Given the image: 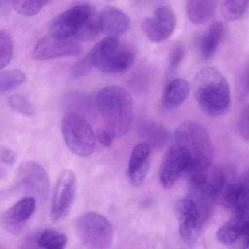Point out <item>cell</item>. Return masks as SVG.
Here are the masks:
<instances>
[{
    "label": "cell",
    "instance_id": "cell-1",
    "mask_svg": "<svg viewBox=\"0 0 249 249\" xmlns=\"http://www.w3.org/2000/svg\"><path fill=\"white\" fill-rule=\"evenodd\" d=\"M49 29L56 37L92 40L102 32L99 12L89 4L78 3L54 18Z\"/></svg>",
    "mask_w": 249,
    "mask_h": 249
},
{
    "label": "cell",
    "instance_id": "cell-2",
    "mask_svg": "<svg viewBox=\"0 0 249 249\" xmlns=\"http://www.w3.org/2000/svg\"><path fill=\"white\" fill-rule=\"evenodd\" d=\"M96 104L105 128L115 137H121L128 133L132 122L133 102L126 89L118 86L105 87L97 93Z\"/></svg>",
    "mask_w": 249,
    "mask_h": 249
},
{
    "label": "cell",
    "instance_id": "cell-3",
    "mask_svg": "<svg viewBox=\"0 0 249 249\" xmlns=\"http://www.w3.org/2000/svg\"><path fill=\"white\" fill-rule=\"evenodd\" d=\"M196 100L201 110L211 116L226 113L231 105L229 85L217 70L212 67L202 69L194 81Z\"/></svg>",
    "mask_w": 249,
    "mask_h": 249
},
{
    "label": "cell",
    "instance_id": "cell-4",
    "mask_svg": "<svg viewBox=\"0 0 249 249\" xmlns=\"http://www.w3.org/2000/svg\"><path fill=\"white\" fill-rule=\"evenodd\" d=\"M176 144L183 147L190 159L188 177L204 172L212 165L213 148L206 128L195 121H186L176 129Z\"/></svg>",
    "mask_w": 249,
    "mask_h": 249
},
{
    "label": "cell",
    "instance_id": "cell-5",
    "mask_svg": "<svg viewBox=\"0 0 249 249\" xmlns=\"http://www.w3.org/2000/svg\"><path fill=\"white\" fill-rule=\"evenodd\" d=\"M92 66L106 73H120L133 65L136 53L130 44L117 37L107 36L98 42L87 54Z\"/></svg>",
    "mask_w": 249,
    "mask_h": 249
},
{
    "label": "cell",
    "instance_id": "cell-6",
    "mask_svg": "<svg viewBox=\"0 0 249 249\" xmlns=\"http://www.w3.org/2000/svg\"><path fill=\"white\" fill-rule=\"evenodd\" d=\"M62 134L68 148L80 157H87L95 150L96 136L89 122L78 114H66L61 121Z\"/></svg>",
    "mask_w": 249,
    "mask_h": 249
},
{
    "label": "cell",
    "instance_id": "cell-7",
    "mask_svg": "<svg viewBox=\"0 0 249 249\" xmlns=\"http://www.w3.org/2000/svg\"><path fill=\"white\" fill-rule=\"evenodd\" d=\"M75 230L82 242L92 249H107L111 244L112 226L106 217L97 212H89L79 216Z\"/></svg>",
    "mask_w": 249,
    "mask_h": 249
},
{
    "label": "cell",
    "instance_id": "cell-8",
    "mask_svg": "<svg viewBox=\"0 0 249 249\" xmlns=\"http://www.w3.org/2000/svg\"><path fill=\"white\" fill-rule=\"evenodd\" d=\"M174 212L180 237L187 245H194L200 235L204 221L196 205L188 197L181 199L176 203Z\"/></svg>",
    "mask_w": 249,
    "mask_h": 249
},
{
    "label": "cell",
    "instance_id": "cell-9",
    "mask_svg": "<svg viewBox=\"0 0 249 249\" xmlns=\"http://www.w3.org/2000/svg\"><path fill=\"white\" fill-rule=\"evenodd\" d=\"M76 177L71 170L63 171L57 179L50 211V217L54 221L64 218L73 203L76 189Z\"/></svg>",
    "mask_w": 249,
    "mask_h": 249
},
{
    "label": "cell",
    "instance_id": "cell-10",
    "mask_svg": "<svg viewBox=\"0 0 249 249\" xmlns=\"http://www.w3.org/2000/svg\"><path fill=\"white\" fill-rule=\"evenodd\" d=\"M190 161L188 152L181 146L175 143L168 148L163 157L159 174L160 183L164 189L172 187L187 171Z\"/></svg>",
    "mask_w": 249,
    "mask_h": 249
},
{
    "label": "cell",
    "instance_id": "cell-11",
    "mask_svg": "<svg viewBox=\"0 0 249 249\" xmlns=\"http://www.w3.org/2000/svg\"><path fill=\"white\" fill-rule=\"evenodd\" d=\"M176 25V17L172 9L167 5H161L155 9L152 17L142 21V29L149 40L160 43L172 35Z\"/></svg>",
    "mask_w": 249,
    "mask_h": 249
},
{
    "label": "cell",
    "instance_id": "cell-12",
    "mask_svg": "<svg viewBox=\"0 0 249 249\" xmlns=\"http://www.w3.org/2000/svg\"><path fill=\"white\" fill-rule=\"evenodd\" d=\"M82 52L81 46L71 39L48 36L40 38L34 48L33 57L44 61L64 56H74Z\"/></svg>",
    "mask_w": 249,
    "mask_h": 249
},
{
    "label": "cell",
    "instance_id": "cell-13",
    "mask_svg": "<svg viewBox=\"0 0 249 249\" xmlns=\"http://www.w3.org/2000/svg\"><path fill=\"white\" fill-rule=\"evenodd\" d=\"M16 182L18 186L41 196L48 194L50 182L43 168L37 163L27 161L18 168Z\"/></svg>",
    "mask_w": 249,
    "mask_h": 249
},
{
    "label": "cell",
    "instance_id": "cell-14",
    "mask_svg": "<svg viewBox=\"0 0 249 249\" xmlns=\"http://www.w3.org/2000/svg\"><path fill=\"white\" fill-rule=\"evenodd\" d=\"M36 205V199L33 197L18 200L2 214L1 222L3 228L13 235L19 234L33 214Z\"/></svg>",
    "mask_w": 249,
    "mask_h": 249
},
{
    "label": "cell",
    "instance_id": "cell-15",
    "mask_svg": "<svg viewBox=\"0 0 249 249\" xmlns=\"http://www.w3.org/2000/svg\"><path fill=\"white\" fill-rule=\"evenodd\" d=\"M227 29L221 21L212 23L196 38V47L199 57L204 62L210 60L216 52L218 46L224 40Z\"/></svg>",
    "mask_w": 249,
    "mask_h": 249
},
{
    "label": "cell",
    "instance_id": "cell-16",
    "mask_svg": "<svg viewBox=\"0 0 249 249\" xmlns=\"http://www.w3.org/2000/svg\"><path fill=\"white\" fill-rule=\"evenodd\" d=\"M102 32L107 36L118 37L128 29L130 19L120 9L114 6L104 7L99 12Z\"/></svg>",
    "mask_w": 249,
    "mask_h": 249
},
{
    "label": "cell",
    "instance_id": "cell-17",
    "mask_svg": "<svg viewBox=\"0 0 249 249\" xmlns=\"http://www.w3.org/2000/svg\"><path fill=\"white\" fill-rule=\"evenodd\" d=\"M27 249H65L67 242L66 235L58 231L47 229L29 237Z\"/></svg>",
    "mask_w": 249,
    "mask_h": 249
},
{
    "label": "cell",
    "instance_id": "cell-18",
    "mask_svg": "<svg viewBox=\"0 0 249 249\" xmlns=\"http://www.w3.org/2000/svg\"><path fill=\"white\" fill-rule=\"evenodd\" d=\"M217 1L213 0H189L186 3V13L189 19L195 24H203L214 16Z\"/></svg>",
    "mask_w": 249,
    "mask_h": 249
},
{
    "label": "cell",
    "instance_id": "cell-19",
    "mask_svg": "<svg viewBox=\"0 0 249 249\" xmlns=\"http://www.w3.org/2000/svg\"><path fill=\"white\" fill-rule=\"evenodd\" d=\"M190 90V85L186 80L181 78L170 80L162 94L163 103L168 107L178 106L186 99Z\"/></svg>",
    "mask_w": 249,
    "mask_h": 249
},
{
    "label": "cell",
    "instance_id": "cell-20",
    "mask_svg": "<svg viewBox=\"0 0 249 249\" xmlns=\"http://www.w3.org/2000/svg\"><path fill=\"white\" fill-rule=\"evenodd\" d=\"M249 217L236 214L224 223L218 230L216 238L218 242L225 245H232L240 235L243 226Z\"/></svg>",
    "mask_w": 249,
    "mask_h": 249
},
{
    "label": "cell",
    "instance_id": "cell-21",
    "mask_svg": "<svg viewBox=\"0 0 249 249\" xmlns=\"http://www.w3.org/2000/svg\"><path fill=\"white\" fill-rule=\"evenodd\" d=\"M150 151V146L147 142L139 143L133 148L128 163V177L139 171L149 170Z\"/></svg>",
    "mask_w": 249,
    "mask_h": 249
},
{
    "label": "cell",
    "instance_id": "cell-22",
    "mask_svg": "<svg viewBox=\"0 0 249 249\" xmlns=\"http://www.w3.org/2000/svg\"><path fill=\"white\" fill-rule=\"evenodd\" d=\"M143 134L145 139L152 146H162L168 139V133L161 124L155 122L146 123L143 128Z\"/></svg>",
    "mask_w": 249,
    "mask_h": 249
},
{
    "label": "cell",
    "instance_id": "cell-23",
    "mask_svg": "<svg viewBox=\"0 0 249 249\" xmlns=\"http://www.w3.org/2000/svg\"><path fill=\"white\" fill-rule=\"evenodd\" d=\"M248 2V0L223 1L221 5V13L223 18L229 21L237 20L244 14Z\"/></svg>",
    "mask_w": 249,
    "mask_h": 249
},
{
    "label": "cell",
    "instance_id": "cell-24",
    "mask_svg": "<svg viewBox=\"0 0 249 249\" xmlns=\"http://www.w3.org/2000/svg\"><path fill=\"white\" fill-rule=\"evenodd\" d=\"M24 73L18 70L4 71L0 73V92L4 93L13 90L25 80Z\"/></svg>",
    "mask_w": 249,
    "mask_h": 249
},
{
    "label": "cell",
    "instance_id": "cell-25",
    "mask_svg": "<svg viewBox=\"0 0 249 249\" xmlns=\"http://www.w3.org/2000/svg\"><path fill=\"white\" fill-rule=\"evenodd\" d=\"M11 4L18 13L31 16L37 14L50 0H12Z\"/></svg>",
    "mask_w": 249,
    "mask_h": 249
},
{
    "label": "cell",
    "instance_id": "cell-26",
    "mask_svg": "<svg viewBox=\"0 0 249 249\" xmlns=\"http://www.w3.org/2000/svg\"><path fill=\"white\" fill-rule=\"evenodd\" d=\"M13 52V41L10 35L5 30L0 31V62L2 69L10 61Z\"/></svg>",
    "mask_w": 249,
    "mask_h": 249
},
{
    "label": "cell",
    "instance_id": "cell-27",
    "mask_svg": "<svg viewBox=\"0 0 249 249\" xmlns=\"http://www.w3.org/2000/svg\"><path fill=\"white\" fill-rule=\"evenodd\" d=\"M11 107L15 111L26 115H32L35 112L33 105L21 95L16 94L9 99Z\"/></svg>",
    "mask_w": 249,
    "mask_h": 249
},
{
    "label": "cell",
    "instance_id": "cell-28",
    "mask_svg": "<svg viewBox=\"0 0 249 249\" xmlns=\"http://www.w3.org/2000/svg\"><path fill=\"white\" fill-rule=\"evenodd\" d=\"M184 56V48L181 42H177L173 46L169 56L167 75L173 74L179 67Z\"/></svg>",
    "mask_w": 249,
    "mask_h": 249
},
{
    "label": "cell",
    "instance_id": "cell-29",
    "mask_svg": "<svg viewBox=\"0 0 249 249\" xmlns=\"http://www.w3.org/2000/svg\"><path fill=\"white\" fill-rule=\"evenodd\" d=\"M92 67L91 62L87 54L74 64L71 70V76L74 79L80 78L88 73Z\"/></svg>",
    "mask_w": 249,
    "mask_h": 249
},
{
    "label": "cell",
    "instance_id": "cell-30",
    "mask_svg": "<svg viewBox=\"0 0 249 249\" xmlns=\"http://www.w3.org/2000/svg\"><path fill=\"white\" fill-rule=\"evenodd\" d=\"M240 135L249 141V106L246 107L241 112L237 123Z\"/></svg>",
    "mask_w": 249,
    "mask_h": 249
},
{
    "label": "cell",
    "instance_id": "cell-31",
    "mask_svg": "<svg viewBox=\"0 0 249 249\" xmlns=\"http://www.w3.org/2000/svg\"><path fill=\"white\" fill-rule=\"evenodd\" d=\"M232 245L234 249H249V221L244 225L240 235Z\"/></svg>",
    "mask_w": 249,
    "mask_h": 249
},
{
    "label": "cell",
    "instance_id": "cell-32",
    "mask_svg": "<svg viewBox=\"0 0 249 249\" xmlns=\"http://www.w3.org/2000/svg\"><path fill=\"white\" fill-rule=\"evenodd\" d=\"M16 155L11 149L6 147H1L0 150V161L1 164L10 166L15 162Z\"/></svg>",
    "mask_w": 249,
    "mask_h": 249
},
{
    "label": "cell",
    "instance_id": "cell-33",
    "mask_svg": "<svg viewBox=\"0 0 249 249\" xmlns=\"http://www.w3.org/2000/svg\"><path fill=\"white\" fill-rule=\"evenodd\" d=\"M97 138L101 144L108 147L111 145L115 136L110 131L105 128L98 131Z\"/></svg>",
    "mask_w": 249,
    "mask_h": 249
},
{
    "label": "cell",
    "instance_id": "cell-34",
    "mask_svg": "<svg viewBox=\"0 0 249 249\" xmlns=\"http://www.w3.org/2000/svg\"><path fill=\"white\" fill-rule=\"evenodd\" d=\"M243 190L249 193V168L239 177Z\"/></svg>",
    "mask_w": 249,
    "mask_h": 249
}]
</instances>
